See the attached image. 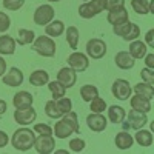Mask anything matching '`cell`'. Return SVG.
<instances>
[{"mask_svg": "<svg viewBox=\"0 0 154 154\" xmlns=\"http://www.w3.org/2000/svg\"><path fill=\"white\" fill-rule=\"evenodd\" d=\"M35 133L31 128H26V126H22L19 130L14 131L11 137V145L14 146V149L17 151H22V152H26L29 151L32 146H34V140H35Z\"/></svg>", "mask_w": 154, "mask_h": 154, "instance_id": "obj_1", "label": "cell"}, {"mask_svg": "<svg viewBox=\"0 0 154 154\" xmlns=\"http://www.w3.org/2000/svg\"><path fill=\"white\" fill-rule=\"evenodd\" d=\"M31 45H32L31 46L32 51H35V53L40 54L42 57H54L56 56V51H57L56 42L49 35H46V34L35 37Z\"/></svg>", "mask_w": 154, "mask_h": 154, "instance_id": "obj_2", "label": "cell"}, {"mask_svg": "<svg viewBox=\"0 0 154 154\" xmlns=\"http://www.w3.org/2000/svg\"><path fill=\"white\" fill-rule=\"evenodd\" d=\"M106 9V0H88L79 6V16L83 19H93Z\"/></svg>", "mask_w": 154, "mask_h": 154, "instance_id": "obj_3", "label": "cell"}, {"mask_svg": "<svg viewBox=\"0 0 154 154\" xmlns=\"http://www.w3.org/2000/svg\"><path fill=\"white\" fill-rule=\"evenodd\" d=\"M112 31L116 35L122 37L123 40L126 42H131V40H136V38L140 35V28L139 25L133 23V22H125V23H120V25H114L112 26Z\"/></svg>", "mask_w": 154, "mask_h": 154, "instance_id": "obj_4", "label": "cell"}, {"mask_svg": "<svg viewBox=\"0 0 154 154\" xmlns=\"http://www.w3.org/2000/svg\"><path fill=\"white\" fill-rule=\"evenodd\" d=\"M32 148L38 154H49L56 149V139L53 134H37Z\"/></svg>", "mask_w": 154, "mask_h": 154, "instance_id": "obj_5", "label": "cell"}, {"mask_svg": "<svg viewBox=\"0 0 154 154\" xmlns=\"http://www.w3.org/2000/svg\"><path fill=\"white\" fill-rule=\"evenodd\" d=\"M106 51H108L106 43H105V40H102V38H91V40H88V43H86V56L89 59H94V60L103 59Z\"/></svg>", "mask_w": 154, "mask_h": 154, "instance_id": "obj_6", "label": "cell"}, {"mask_svg": "<svg viewBox=\"0 0 154 154\" xmlns=\"http://www.w3.org/2000/svg\"><path fill=\"white\" fill-rule=\"evenodd\" d=\"M128 116V122H122L123 128H133V130H140V128H143L146 123H148V116L146 112H142V111H137V109H133L126 114Z\"/></svg>", "mask_w": 154, "mask_h": 154, "instance_id": "obj_7", "label": "cell"}, {"mask_svg": "<svg viewBox=\"0 0 154 154\" xmlns=\"http://www.w3.org/2000/svg\"><path fill=\"white\" fill-rule=\"evenodd\" d=\"M111 93H112V96L117 100L125 102V100H128L131 97L133 88H131V85H130L128 80H125V79H116L112 86H111Z\"/></svg>", "mask_w": 154, "mask_h": 154, "instance_id": "obj_8", "label": "cell"}, {"mask_svg": "<svg viewBox=\"0 0 154 154\" xmlns=\"http://www.w3.org/2000/svg\"><path fill=\"white\" fill-rule=\"evenodd\" d=\"M54 8L51 5H40L37 6V9L34 11V23L38 25V26H45V25H48L51 20H54Z\"/></svg>", "mask_w": 154, "mask_h": 154, "instance_id": "obj_9", "label": "cell"}, {"mask_svg": "<svg viewBox=\"0 0 154 154\" xmlns=\"http://www.w3.org/2000/svg\"><path fill=\"white\" fill-rule=\"evenodd\" d=\"M66 60L68 66H71L75 72H83L89 66V57L83 53H79V51H74L72 54H69Z\"/></svg>", "mask_w": 154, "mask_h": 154, "instance_id": "obj_10", "label": "cell"}, {"mask_svg": "<svg viewBox=\"0 0 154 154\" xmlns=\"http://www.w3.org/2000/svg\"><path fill=\"white\" fill-rule=\"evenodd\" d=\"M35 119H37V111L32 106L16 108V111H14V120L22 126H28V125L34 123Z\"/></svg>", "mask_w": 154, "mask_h": 154, "instance_id": "obj_11", "label": "cell"}, {"mask_svg": "<svg viewBox=\"0 0 154 154\" xmlns=\"http://www.w3.org/2000/svg\"><path fill=\"white\" fill-rule=\"evenodd\" d=\"M86 125L93 133H102V131L106 130L108 119L102 112H91V114H88V117H86Z\"/></svg>", "mask_w": 154, "mask_h": 154, "instance_id": "obj_12", "label": "cell"}, {"mask_svg": "<svg viewBox=\"0 0 154 154\" xmlns=\"http://www.w3.org/2000/svg\"><path fill=\"white\" fill-rule=\"evenodd\" d=\"M2 80L6 86H12V88H17L23 83L25 80V75L22 72V69H19L17 66H12L9 68V71H6L3 75H2Z\"/></svg>", "mask_w": 154, "mask_h": 154, "instance_id": "obj_13", "label": "cell"}, {"mask_svg": "<svg viewBox=\"0 0 154 154\" xmlns=\"http://www.w3.org/2000/svg\"><path fill=\"white\" fill-rule=\"evenodd\" d=\"M106 20L109 25H120V23H125L130 20V14H128V9L125 6H117L114 9H109L108 11V16H106Z\"/></svg>", "mask_w": 154, "mask_h": 154, "instance_id": "obj_14", "label": "cell"}, {"mask_svg": "<svg viewBox=\"0 0 154 154\" xmlns=\"http://www.w3.org/2000/svg\"><path fill=\"white\" fill-rule=\"evenodd\" d=\"M57 80L65 88H72L77 82V72L71 66H63L57 72Z\"/></svg>", "mask_w": 154, "mask_h": 154, "instance_id": "obj_15", "label": "cell"}, {"mask_svg": "<svg viewBox=\"0 0 154 154\" xmlns=\"http://www.w3.org/2000/svg\"><path fill=\"white\" fill-rule=\"evenodd\" d=\"M114 63L117 65V68H120L123 71H128V69L134 68L136 59L128 53V51H119V53L114 56Z\"/></svg>", "mask_w": 154, "mask_h": 154, "instance_id": "obj_16", "label": "cell"}, {"mask_svg": "<svg viewBox=\"0 0 154 154\" xmlns=\"http://www.w3.org/2000/svg\"><path fill=\"white\" fill-rule=\"evenodd\" d=\"M130 105L133 109H137V111H142V112H149L152 105H151V99H146L140 94H134L131 96L130 99Z\"/></svg>", "mask_w": 154, "mask_h": 154, "instance_id": "obj_17", "label": "cell"}, {"mask_svg": "<svg viewBox=\"0 0 154 154\" xmlns=\"http://www.w3.org/2000/svg\"><path fill=\"white\" fill-rule=\"evenodd\" d=\"M16 38H12L8 34L0 35V56H12L16 53Z\"/></svg>", "mask_w": 154, "mask_h": 154, "instance_id": "obj_18", "label": "cell"}, {"mask_svg": "<svg viewBox=\"0 0 154 154\" xmlns=\"http://www.w3.org/2000/svg\"><path fill=\"white\" fill-rule=\"evenodd\" d=\"M32 102H34V97L28 91H19V93L14 94V97H12V105H14V108L32 106Z\"/></svg>", "mask_w": 154, "mask_h": 154, "instance_id": "obj_19", "label": "cell"}, {"mask_svg": "<svg viewBox=\"0 0 154 154\" xmlns=\"http://www.w3.org/2000/svg\"><path fill=\"white\" fill-rule=\"evenodd\" d=\"M71 134H75L74 130L60 117V120H57L53 128V136H56L57 139H68Z\"/></svg>", "mask_w": 154, "mask_h": 154, "instance_id": "obj_20", "label": "cell"}, {"mask_svg": "<svg viewBox=\"0 0 154 154\" xmlns=\"http://www.w3.org/2000/svg\"><path fill=\"white\" fill-rule=\"evenodd\" d=\"M65 32V23L62 20H51L48 25H45V34L51 38H57Z\"/></svg>", "mask_w": 154, "mask_h": 154, "instance_id": "obj_21", "label": "cell"}, {"mask_svg": "<svg viewBox=\"0 0 154 154\" xmlns=\"http://www.w3.org/2000/svg\"><path fill=\"white\" fill-rule=\"evenodd\" d=\"M114 143H116V146H117L119 149H122V151L130 149L133 146V143H134V137L130 133H126L123 130V131L117 133V136H116V139H114Z\"/></svg>", "mask_w": 154, "mask_h": 154, "instance_id": "obj_22", "label": "cell"}, {"mask_svg": "<svg viewBox=\"0 0 154 154\" xmlns=\"http://www.w3.org/2000/svg\"><path fill=\"white\" fill-rule=\"evenodd\" d=\"M108 109V120L112 123H122L126 117V111L120 106V105H111L106 108Z\"/></svg>", "mask_w": 154, "mask_h": 154, "instance_id": "obj_23", "label": "cell"}, {"mask_svg": "<svg viewBox=\"0 0 154 154\" xmlns=\"http://www.w3.org/2000/svg\"><path fill=\"white\" fill-rule=\"evenodd\" d=\"M146 49H148L146 43L136 38V40H131V43H130V51H128V53H130V54L137 60V59H143V57H145Z\"/></svg>", "mask_w": 154, "mask_h": 154, "instance_id": "obj_24", "label": "cell"}, {"mask_svg": "<svg viewBox=\"0 0 154 154\" xmlns=\"http://www.w3.org/2000/svg\"><path fill=\"white\" fill-rule=\"evenodd\" d=\"M49 82V74L45 69H35L29 75V83L32 86H43Z\"/></svg>", "mask_w": 154, "mask_h": 154, "instance_id": "obj_25", "label": "cell"}, {"mask_svg": "<svg viewBox=\"0 0 154 154\" xmlns=\"http://www.w3.org/2000/svg\"><path fill=\"white\" fill-rule=\"evenodd\" d=\"M137 133H136V136H134V140L140 145V146H151L152 145V140H154V137H152V133L149 131V130H143V128H140V130H136Z\"/></svg>", "mask_w": 154, "mask_h": 154, "instance_id": "obj_26", "label": "cell"}, {"mask_svg": "<svg viewBox=\"0 0 154 154\" xmlns=\"http://www.w3.org/2000/svg\"><path fill=\"white\" fill-rule=\"evenodd\" d=\"M35 38V32L32 29H26V28H20L17 31V37H16V43L19 45H31Z\"/></svg>", "mask_w": 154, "mask_h": 154, "instance_id": "obj_27", "label": "cell"}, {"mask_svg": "<svg viewBox=\"0 0 154 154\" xmlns=\"http://www.w3.org/2000/svg\"><path fill=\"white\" fill-rule=\"evenodd\" d=\"M65 34H66V43L68 46L75 51L77 46H79V38H80V32L77 29V26H68V29H65Z\"/></svg>", "mask_w": 154, "mask_h": 154, "instance_id": "obj_28", "label": "cell"}, {"mask_svg": "<svg viewBox=\"0 0 154 154\" xmlns=\"http://www.w3.org/2000/svg\"><path fill=\"white\" fill-rule=\"evenodd\" d=\"M45 114L48 116L49 119H60L62 117V111L59 109V106H57V102L54 100V99H51V100H48L46 103H45Z\"/></svg>", "mask_w": 154, "mask_h": 154, "instance_id": "obj_29", "label": "cell"}, {"mask_svg": "<svg viewBox=\"0 0 154 154\" xmlns=\"http://www.w3.org/2000/svg\"><path fill=\"white\" fill-rule=\"evenodd\" d=\"M133 91L136 94H140V96H143L146 99H152L154 97V86L151 83H137L134 88H133Z\"/></svg>", "mask_w": 154, "mask_h": 154, "instance_id": "obj_30", "label": "cell"}, {"mask_svg": "<svg viewBox=\"0 0 154 154\" xmlns=\"http://www.w3.org/2000/svg\"><path fill=\"white\" fill-rule=\"evenodd\" d=\"M131 8L136 14L146 16L149 14V0H131Z\"/></svg>", "mask_w": 154, "mask_h": 154, "instance_id": "obj_31", "label": "cell"}, {"mask_svg": "<svg viewBox=\"0 0 154 154\" xmlns=\"http://www.w3.org/2000/svg\"><path fill=\"white\" fill-rule=\"evenodd\" d=\"M46 85H48V88H49L51 94H53V99H54V100H57V99H60V97H63V96L66 94V88L63 86L59 80L48 82Z\"/></svg>", "mask_w": 154, "mask_h": 154, "instance_id": "obj_32", "label": "cell"}, {"mask_svg": "<svg viewBox=\"0 0 154 154\" xmlns=\"http://www.w3.org/2000/svg\"><path fill=\"white\" fill-rule=\"evenodd\" d=\"M96 96H99V89L94 85H83L80 88V97L83 102H91Z\"/></svg>", "mask_w": 154, "mask_h": 154, "instance_id": "obj_33", "label": "cell"}, {"mask_svg": "<svg viewBox=\"0 0 154 154\" xmlns=\"http://www.w3.org/2000/svg\"><path fill=\"white\" fill-rule=\"evenodd\" d=\"M62 119L72 128L75 134H77V133H80V126H79V119H77V112H74V111L71 109V111H68L66 114H63V116H62Z\"/></svg>", "mask_w": 154, "mask_h": 154, "instance_id": "obj_34", "label": "cell"}, {"mask_svg": "<svg viewBox=\"0 0 154 154\" xmlns=\"http://www.w3.org/2000/svg\"><path fill=\"white\" fill-rule=\"evenodd\" d=\"M88 103H89V109H91V112H105V109L108 108L105 99H102L100 96H96L91 102H88Z\"/></svg>", "mask_w": 154, "mask_h": 154, "instance_id": "obj_35", "label": "cell"}, {"mask_svg": "<svg viewBox=\"0 0 154 154\" xmlns=\"http://www.w3.org/2000/svg\"><path fill=\"white\" fill-rule=\"evenodd\" d=\"M56 102H57V106H59V109L62 111V114H66L68 111L72 109V100L68 99V97H65V96L60 97V99H57Z\"/></svg>", "mask_w": 154, "mask_h": 154, "instance_id": "obj_36", "label": "cell"}, {"mask_svg": "<svg viewBox=\"0 0 154 154\" xmlns=\"http://www.w3.org/2000/svg\"><path fill=\"white\" fill-rule=\"evenodd\" d=\"M85 146H86V142L83 139H80V137H75V139L69 140V149L72 152H80V151L85 149Z\"/></svg>", "mask_w": 154, "mask_h": 154, "instance_id": "obj_37", "label": "cell"}, {"mask_svg": "<svg viewBox=\"0 0 154 154\" xmlns=\"http://www.w3.org/2000/svg\"><path fill=\"white\" fill-rule=\"evenodd\" d=\"M3 8L9 11H17L25 5V0H3Z\"/></svg>", "mask_w": 154, "mask_h": 154, "instance_id": "obj_38", "label": "cell"}, {"mask_svg": "<svg viewBox=\"0 0 154 154\" xmlns=\"http://www.w3.org/2000/svg\"><path fill=\"white\" fill-rule=\"evenodd\" d=\"M11 28V19L6 16V12L0 11V32H6Z\"/></svg>", "mask_w": 154, "mask_h": 154, "instance_id": "obj_39", "label": "cell"}, {"mask_svg": "<svg viewBox=\"0 0 154 154\" xmlns=\"http://www.w3.org/2000/svg\"><path fill=\"white\" fill-rule=\"evenodd\" d=\"M140 77H142V80L145 82V83H154V69H151V68H143L142 71H140Z\"/></svg>", "mask_w": 154, "mask_h": 154, "instance_id": "obj_40", "label": "cell"}, {"mask_svg": "<svg viewBox=\"0 0 154 154\" xmlns=\"http://www.w3.org/2000/svg\"><path fill=\"white\" fill-rule=\"evenodd\" d=\"M32 130L35 134H53V128L46 123H35Z\"/></svg>", "mask_w": 154, "mask_h": 154, "instance_id": "obj_41", "label": "cell"}, {"mask_svg": "<svg viewBox=\"0 0 154 154\" xmlns=\"http://www.w3.org/2000/svg\"><path fill=\"white\" fill-rule=\"evenodd\" d=\"M117 6H125V0H106V11L114 9Z\"/></svg>", "mask_w": 154, "mask_h": 154, "instance_id": "obj_42", "label": "cell"}, {"mask_svg": "<svg viewBox=\"0 0 154 154\" xmlns=\"http://www.w3.org/2000/svg\"><path fill=\"white\" fill-rule=\"evenodd\" d=\"M145 43L149 48H154V29H148V32L145 34Z\"/></svg>", "mask_w": 154, "mask_h": 154, "instance_id": "obj_43", "label": "cell"}, {"mask_svg": "<svg viewBox=\"0 0 154 154\" xmlns=\"http://www.w3.org/2000/svg\"><path fill=\"white\" fill-rule=\"evenodd\" d=\"M143 60H145V66L146 68H151V69H154V54H145V57H143Z\"/></svg>", "mask_w": 154, "mask_h": 154, "instance_id": "obj_44", "label": "cell"}, {"mask_svg": "<svg viewBox=\"0 0 154 154\" xmlns=\"http://www.w3.org/2000/svg\"><path fill=\"white\" fill-rule=\"evenodd\" d=\"M8 142H9V137H8V134H6L5 131L0 130V148H5V146L8 145Z\"/></svg>", "mask_w": 154, "mask_h": 154, "instance_id": "obj_45", "label": "cell"}, {"mask_svg": "<svg viewBox=\"0 0 154 154\" xmlns=\"http://www.w3.org/2000/svg\"><path fill=\"white\" fill-rule=\"evenodd\" d=\"M5 72H6V60L0 56V77H2Z\"/></svg>", "mask_w": 154, "mask_h": 154, "instance_id": "obj_46", "label": "cell"}, {"mask_svg": "<svg viewBox=\"0 0 154 154\" xmlns=\"http://www.w3.org/2000/svg\"><path fill=\"white\" fill-rule=\"evenodd\" d=\"M8 109V103L3 100V99H0V116H3Z\"/></svg>", "mask_w": 154, "mask_h": 154, "instance_id": "obj_47", "label": "cell"}, {"mask_svg": "<svg viewBox=\"0 0 154 154\" xmlns=\"http://www.w3.org/2000/svg\"><path fill=\"white\" fill-rule=\"evenodd\" d=\"M48 2H53V3H57V2H60V0H48Z\"/></svg>", "mask_w": 154, "mask_h": 154, "instance_id": "obj_48", "label": "cell"}, {"mask_svg": "<svg viewBox=\"0 0 154 154\" xmlns=\"http://www.w3.org/2000/svg\"><path fill=\"white\" fill-rule=\"evenodd\" d=\"M82 2H88V0H82Z\"/></svg>", "mask_w": 154, "mask_h": 154, "instance_id": "obj_49", "label": "cell"}]
</instances>
